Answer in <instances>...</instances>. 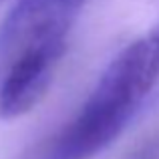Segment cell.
Returning a JSON list of instances; mask_svg holds the SVG:
<instances>
[{"label":"cell","mask_w":159,"mask_h":159,"mask_svg":"<svg viewBox=\"0 0 159 159\" xmlns=\"http://www.w3.org/2000/svg\"><path fill=\"white\" fill-rule=\"evenodd\" d=\"M159 81V26L111 61L81 111L24 159H91L127 127Z\"/></svg>","instance_id":"cell-1"},{"label":"cell","mask_w":159,"mask_h":159,"mask_svg":"<svg viewBox=\"0 0 159 159\" xmlns=\"http://www.w3.org/2000/svg\"><path fill=\"white\" fill-rule=\"evenodd\" d=\"M85 0H18L0 24V70L34 47L66 43Z\"/></svg>","instance_id":"cell-2"},{"label":"cell","mask_w":159,"mask_h":159,"mask_svg":"<svg viewBox=\"0 0 159 159\" xmlns=\"http://www.w3.org/2000/svg\"><path fill=\"white\" fill-rule=\"evenodd\" d=\"M66 43L34 47L16 54L0 73V117L14 119L40 103L51 87Z\"/></svg>","instance_id":"cell-3"},{"label":"cell","mask_w":159,"mask_h":159,"mask_svg":"<svg viewBox=\"0 0 159 159\" xmlns=\"http://www.w3.org/2000/svg\"><path fill=\"white\" fill-rule=\"evenodd\" d=\"M125 159H159V135L143 139Z\"/></svg>","instance_id":"cell-4"}]
</instances>
